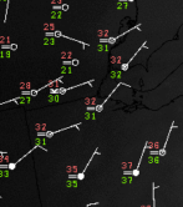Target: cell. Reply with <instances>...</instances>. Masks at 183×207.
Masks as SVG:
<instances>
[{
  "label": "cell",
  "mask_w": 183,
  "mask_h": 207,
  "mask_svg": "<svg viewBox=\"0 0 183 207\" xmlns=\"http://www.w3.org/2000/svg\"><path fill=\"white\" fill-rule=\"evenodd\" d=\"M173 129H176V124H174V121H172V125H171V127H169V130H168V134H167V137H166V141H164V144H163V147L161 149V150H156V151H151V155H158L159 157H162V156H164L166 155V146H167V144H168V140H169V136H171V132H172V130Z\"/></svg>",
  "instance_id": "6da1fadb"
},
{
  "label": "cell",
  "mask_w": 183,
  "mask_h": 207,
  "mask_svg": "<svg viewBox=\"0 0 183 207\" xmlns=\"http://www.w3.org/2000/svg\"><path fill=\"white\" fill-rule=\"evenodd\" d=\"M136 29H137L138 31H140V30H141V24H137L136 26H133V28H130L128 30H126L125 32H122V34H121V35H118V36L110 37V39H107V37H106V39H101L100 41H101V42H108V44H115V42H116V40H118L121 36H123V35H126V34H128L130 31H132V30H136Z\"/></svg>",
  "instance_id": "7a4b0ae2"
},
{
  "label": "cell",
  "mask_w": 183,
  "mask_h": 207,
  "mask_svg": "<svg viewBox=\"0 0 183 207\" xmlns=\"http://www.w3.org/2000/svg\"><path fill=\"white\" fill-rule=\"evenodd\" d=\"M146 45H147V41H145V42H143V44L141 45V47H138V50H137V51H136V52L133 54V56H132V57H131V59L128 60V61L126 62V64H122V65H121V69L123 70V71H126V70L128 69V66H130V64L132 62V60H133V59H135V57H136V56L138 55V52H140V51L142 50L143 47H146Z\"/></svg>",
  "instance_id": "3957f363"
},
{
  "label": "cell",
  "mask_w": 183,
  "mask_h": 207,
  "mask_svg": "<svg viewBox=\"0 0 183 207\" xmlns=\"http://www.w3.org/2000/svg\"><path fill=\"white\" fill-rule=\"evenodd\" d=\"M156 183H152V198H153V207H156V195H154V191H156Z\"/></svg>",
  "instance_id": "277c9868"
},
{
  "label": "cell",
  "mask_w": 183,
  "mask_h": 207,
  "mask_svg": "<svg viewBox=\"0 0 183 207\" xmlns=\"http://www.w3.org/2000/svg\"><path fill=\"white\" fill-rule=\"evenodd\" d=\"M59 16H61V13H56V11H54L52 13V15H51V18H59Z\"/></svg>",
  "instance_id": "5b68a950"
},
{
  "label": "cell",
  "mask_w": 183,
  "mask_h": 207,
  "mask_svg": "<svg viewBox=\"0 0 183 207\" xmlns=\"http://www.w3.org/2000/svg\"><path fill=\"white\" fill-rule=\"evenodd\" d=\"M0 42H3V44L4 42H9V39L8 37H1V39H0Z\"/></svg>",
  "instance_id": "8992f818"
},
{
  "label": "cell",
  "mask_w": 183,
  "mask_h": 207,
  "mask_svg": "<svg viewBox=\"0 0 183 207\" xmlns=\"http://www.w3.org/2000/svg\"><path fill=\"white\" fill-rule=\"evenodd\" d=\"M61 8H62V10H64V11H66V10H69V5H67V4H64Z\"/></svg>",
  "instance_id": "52a82bcc"
},
{
  "label": "cell",
  "mask_w": 183,
  "mask_h": 207,
  "mask_svg": "<svg viewBox=\"0 0 183 207\" xmlns=\"http://www.w3.org/2000/svg\"><path fill=\"white\" fill-rule=\"evenodd\" d=\"M16 47H18V46H16V44H13L11 46H10V49H11V50H16Z\"/></svg>",
  "instance_id": "ba28073f"
},
{
  "label": "cell",
  "mask_w": 183,
  "mask_h": 207,
  "mask_svg": "<svg viewBox=\"0 0 183 207\" xmlns=\"http://www.w3.org/2000/svg\"><path fill=\"white\" fill-rule=\"evenodd\" d=\"M77 64H79V61H77V60H74V61H72V65H77Z\"/></svg>",
  "instance_id": "9c48e42d"
},
{
  "label": "cell",
  "mask_w": 183,
  "mask_h": 207,
  "mask_svg": "<svg viewBox=\"0 0 183 207\" xmlns=\"http://www.w3.org/2000/svg\"><path fill=\"white\" fill-rule=\"evenodd\" d=\"M128 1H133V0H128Z\"/></svg>",
  "instance_id": "30bf717a"
}]
</instances>
